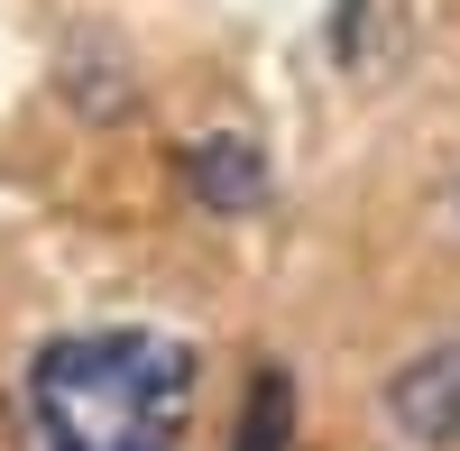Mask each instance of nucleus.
Instances as JSON below:
<instances>
[{"label":"nucleus","mask_w":460,"mask_h":451,"mask_svg":"<svg viewBox=\"0 0 460 451\" xmlns=\"http://www.w3.org/2000/svg\"><path fill=\"white\" fill-rule=\"evenodd\" d=\"M194 350L175 332H65L28 359V451H175Z\"/></svg>","instance_id":"1"},{"label":"nucleus","mask_w":460,"mask_h":451,"mask_svg":"<svg viewBox=\"0 0 460 451\" xmlns=\"http://www.w3.org/2000/svg\"><path fill=\"white\" fill-rule=\"evenodd\" d=\"M387 424L414 451H460V341L414 350L396 378H387Z\"/></svg>","instance_id":"2"},{"label":"nucleus","mask_w":460,"mask_h":451,"mask_svg":"<svg viewBox=\"0 0 460 451\" xmlns=\"http://www.w3.org/2000/svg\"><path fill=\"white\" fill-rule=\"evenodd\" d=\"M184 194H194L203 212H258L267 203V147L221 129V138H194L184 147Z\"/></svg>","instance_id":"3"},{"label":"nucleus","mask_w":460,"mask_h":451,"mask_svg":"<svg viewBox=\"0 0 460 451\" xmlns=\"http://www.w3.org/2000/svg\"><path fill=\"white\" fill-rule=\"evenodd\" d=\"M286 442H295V378H286V368H258L230 451H286Z\"/></svg>","instance_id":"4"}]
</instances>
